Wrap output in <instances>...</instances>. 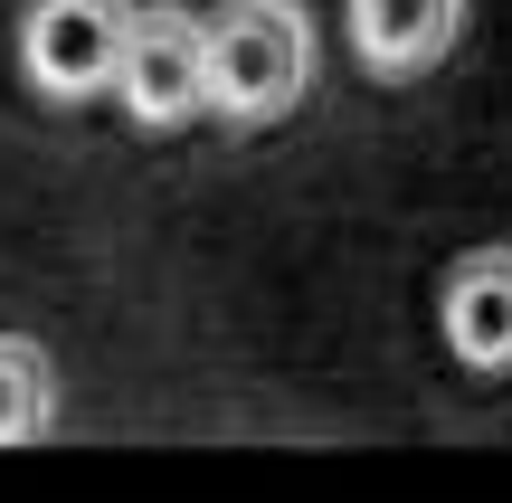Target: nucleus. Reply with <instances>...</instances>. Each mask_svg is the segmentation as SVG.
Returning <instances> with one entry per match:
<instances>
[{"instance_id":"f257e3e1","label":"nucleus","mask_w":512,"mask_h":503,"mask_svg":"<svg viewBox=\"0 0 512 503\" xmlns=\"http://www.w3.org/2000/svg\"><path fill=\"white\" fill-rule=\"evenodd\" d=\"M304 95H313L304 0H228V10H209V124L275 133Z\"/></svg>"},{"instance_id":"f03ea898","label":"nucleus","mask_w":512,"mask_h":503,"mask_svg":"<svg viewBox=\"0 0 512 503\" xmlns=\"http://www.w3.org/2000/svg\"><path fill=\"white\" fill-rule=\"evenodd\" d=\"M124 48H133V0H29L19 10V76L57 114L114 95Z\"/></svg>"},{"instance_id":"7ed1b4c3","label":"nucleus","mask_w":512,"mask_h":503,"mask_svg":"<svg viewBox=\"0 0 512 503\" xmlns=\"http://www.w3.org/2000/svg\"><path fill=\"white\" fill-rule=\"evenodd\" d=\"M114 105L133 114V133H181L209 114V19L181 0L133 10V48L114 76Z\"/></svg>"},{"instance_id":"20e7f679","label":"nucleus","mask_w":512,"mask_h":503,"mask_svg":"<svg viewBox=\"0 0 512 503\" xmlns=\"http://www.w3.org/2000/svg\"><path fill=\"white\" fill-rule=\"evenodd\" d=\"M342 38L361 57V76L380 86H418L456 57L465 38V0H342Z\"/></svg>"},{"instance_id":"39448f33","label":"nucleus","mask_w":512,"mask_h":503,"mask_svg":"<svg viewBox=\"0 0 512 503\" xmlns=\"http://www.w3.org/2000/svg\"><path fill=\"white\" fill-rule=\"evenodd\" d=\"M437 333H446V352H456V371L512 380V238L446 266V285H437Z\"/></svg>"},{"instance_id":"423d86ee","label":"nucleus","mask_w":512,"mask_h":503,"mask_svg":"<svg viewBox=\"0 0 512 503\" xmlns=\"http://www.w3.org/2000/svg\"><path fill=\"white\" fill-rule=\"evenodd\" d=\"M57 437V361L29 333H0V447H48Z\"/></svg>"}]
</instances>
